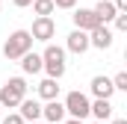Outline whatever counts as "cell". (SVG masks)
<instances>
[{
  "instance_id": "3957f363",
  "label": "cell",
  "mask_w": 127,
  "mask_h": 124,
  "mask_svg": "<svg viewBox=\"0 0 127 124\" xmlns=\"http://www.w3.org/2000/svg\"><path fill=\"white\" fill-rule=\"evenodd\" d=\"M27 50H32L30 30H15L6 41H3V56H6V59H21Z\"/></svg>"
},
{
  "instance_id": "e0dca14e",
  "label": "cell",
  "mask_w": 127,
  "mask_h": 124,
  "mask_svg": "<svg viewBox=\"0 0 127 124\" xmlns=\"http://www.w3.org/2000/svg\"><path fill=\"white\" fill-rule=\"evenodd\" d=\"M112 86H115V92H127V71H118L112 77Z\"/></svg>"
},
{
  "instance_id": "484cf974",
  "label": "cell",
  "mask_w": 127,
  "mask_h": 124,
  "mask_svg": "<svg viewBox=\"0 0 127 124\" xmlns=\"http://www.w3.org/2000/svg\"><path fill=\"white\" fill-rule=\"evenodd\" d=\"M95 124H106V121H95Z\"/></svg>"
},
{
  "instance_id": "ac0fdd59",
  "label": "cell",
  "mask_w": 127,
  "mask_h": 124,
  "mask_svg": "<svg viewBox=\"0 0 127 124\" xmlns=\"http://www.w3.org/2000/svg\"><path fill=\"white\" fill-rule=\"evenodd\" d=\"M0 124H24V118H21L18 109H9V112L3 115V121H0Z\"/></svg>"
},
{
  "instance_id": "ba28073f",
  "label": "cell",
  "mask_w": 127,
  "mask_h": 124,
  "mask_svg": "<svg viewBox=\"0 0 127 124\" xmlns=\"http://www.w3.org/2000/svg\"><path fill=\"white\" fill-rule=\"evenodd\" d=\"M65 50H71V53H86V50H89V32L74 27V32H71L68 41H65Z\"/></svg>"
},
{
  "instance_id": "52a82bcc",
  "label": "cell",
  "mask_w": 127,
  "mask_h": 124,
  "mask_svg": "<svg viewBox=\"0 0 127 124\" xmlns=\"http://www.w3.org/2000/svg\"><path fill=\"white\" fill-rule=\"evenodd\" d=\"M71 18H74V27H77V30H86V32L95 30L97 24H100V18L95 15V9H74Z\"/></svg>"
},
{
  "instance_id": "ffe728a7",
  "label": "cell",
  "mask_w": 127,
  "mask_h": 124,
  "mask_svg": "<svg viewBox=\"0 0 127 124\" xmlns=\"http://www.w3.org/2000/svg\"><path fill=\"white\" fill-rule=\"evenodd\" d=\"M53 6H56V9H74L77 0H53Z\"/></svg>"
},
{
  "instance_id": "277c9868",
  "label": "cell",
  "mask_w": 127,
  "mask_h": 124,
  "mask_svg": "<svg viewBox=\"0 0 127 124\" xmlns=\"http://www.w3.org/2000/svg\"><path fill=\"white\" fill-rule=\"evenodd\" d=\"M65 115H71V118H80V121H86L89 118V94H83V92H68L65 94Z\"/></svg>"
},
{
  "instance_id": "4fadbf2b",
  "label": "cell",
  "mask_w": 127,
  "mask_h": 124,
  "mask_svg": "<svg viewBox=\"0 0 127 124\" xmlns=\"http://www.w3.org/2000/svg\"><path fill=\"white\" fill-rule=\"evenodd\" d=\"M21 71H24V74H41V53L27 50V53L21 56Z\"/></svg>"
},
{
  "instance_id": "8992f818",
  "label": "cell",
  "mask_w": 127,
  "mask_h": 124,
  "mask_svg": "<svg viewBox=\"0 0 127 124\" xmlns=\"http://www.w3.org/2000/svg\"><path fill=\"white\" fill-rule=\"evenodd\" d=\"M112 41H115V35H112V30H109L106 24H97L95 30H89V47L109 50V47H112Z\"/></svg>"
},
{
  "instance_id": "cb8c5ba5",
  "label": "cell",
  "mask_w": 127,
  "mask_h": 124,
  "mask_svg": "<svg viewBox=\"0 0 127 124\" xmlns=\"http://www.w3.org/2000/svg\"><path fill=\"white\" fill-rule=\"evenodd\" d=\"M109 124H127V118H112Z\"/></svg>"
},
{
  "instance_id": "6da1fadb",
  "label": "cell",
  "mask_w": 127,
  "mask_h": 124,
  "mask_svg": "<svg viewBox=\"0 0 127 124\" xmlns=\"http://www.w3.org/2000/svg\"><path fill=\"white\" fill-rule=\"evenodd\" d=\"M27 80L24 77H9L3 86H0V106L3 109H18V103L27 97Z\"/></svg>"
},
{
  "instance_id": "8fae6325",
  "label": "cell",
  "mask_w": 127,
  "mask_h": 124,
  "mask_svg": "<svg viewBox=\"0 0 127 124\" xmlns=\"http://www.w3.org/2000/svg\"><path fill=\"white\" fill-rule=\"evenodd\" d=\"M18 112H21L24 121H38V118H41V103H38L35 97H24V100L18 103Z\"/></svg>"
},
{
  "instance_id": "2e32d148",
  "label": "cell",
  "mask_w": 127,
  "mask_h": 124,
  "mask_svg": "<svg viewBox=\"0 0 127 124\" xmlns=\"http://www.w3.org/2000/svg\"><path fill=\"white\" fill-rule=\"evenodd\" d=\"M30 6H32V12H35V15H53V9H56V6H53V0H32Z\"/></svg>"
},
{
  "instance_id": "5bb4252c",
  "label": "cell",
  "mask_w": 127,
  "mask_h": 124,
  "mask_svg": "<svg viewBox=\"0 0 127 124\" xmlns=\"http://www.w3.org/2000/svg\"><path fill=\"white\" fill-rule=\"evenodd\" d=\"M38 97H41V100H53V97H59V80L44 77V80L38 83Z\"/></svg>"
},
{
  "instance_id": "9c48e42d",
  "label": "cell",
  "mask_w": 127,
  "mask_h": 124,
  "mask_svg": "<svg viewBox=\"0 0 127 124\" xmlns=\"http://www.w3.org/2000/svg\"><path fill=\"white\" fill-rule=\"evenodd\" d=\"M41 118H44V121H62L65 118V103L59 97L44 100V103H41Z\"/></svg>"
},
{
  "instance_id": "44dd1931",
  "label": "cell",
  "mask_w": 127,
  "mask_h": 124,
  "mask_svg": "<svg viewBox=\"0 0 127 124\" xmlns=\"http://www.w3.org/2000/svg\"><path fill=\"white\" fill-rule=\"evenodd\" d=\"M59 124H86V121H80V118H71V115H65V118H62Z\"/></svg>"
},
{
  "instance_id": "7a4b0ae2",
  "label": "cell",
  "mask_w": 127,
  "mask_h": 124,
  "mask_svg": "<svg viewBox=\"0 0 127 124\" xmlns=\"http://www.w3.org/2000/svg\"><path fill=\"white\" fill-rule=\"evenodd\" d=\"M65 68H68V65H65V47L47 41V47H44V53H41V71H47V77H53V80H62Z\"/></svg>"
},
{
  "instance_id": "30bf717a",
  "label": "cell",
  "mask_w": 127,
  "mask_h": 124,
  "mask_svg": "<svg viewBox=\"0 0 127 124\" xmlns=\"http://www.w3.org/2000/svg\"><path fill=\"white\" fill-rule=\"evenodd\" d=\"M89 115H95L97 121H109L112 118V100L109 97H95L89 103Z\"/></svg>"
},
{
  "instance_id": "7c38bea8",
  "label": "cell",
  "mask_w": 127,
  "mask_h": 124,
  "mask_svg": "<svg viewBox=\"0 0 127 124\" xmlns=\"http://www.w3.org/2000/svg\"><path fill=\"white\" fill-rule=\"evenodd\" d=\"M89 89H92V94H95V97H112V92H115L112 80H109V77H103V74H97V77H92Z\"/></svg>"
},
{
  "instance_id": "d6986e66",
  "label": "cell",
  "mask_w": 127,
  "mask_h": 124,
  "mask_svg": "<svg viewBox=\"0 0 127 124\" xmlns=\"http://www.w3.org/2000/svg\"><path fill=\"white\" fill-rule=\"evenodd\" d=\"M112 24H115V30H118V32H127V12H115Z\"/></svg>"
},
{
  "instance_id": "83f0119b",
  "label": "cell",
  "mask_w": 127,
  "mask_h": 124,
  "mask_svg": "<svg viewBox=\"0 0 127 124\" xmlns=\"http://www.w3.org/2000/svg\"><path fill=\"white\" fill-rule=\"evenodd\" d=\"M0 109H3V106H0Z\"/></svg>"
},
{
  "instance_id": "d4e9b609",
  "label": "cell",
  "mask_w": 127,
  "mask_h": 124,
  "mask_svg": "<svg viewBox=\"0 0 127 124\" xmlns=\"http://www.w3.org/2000/svg\"><path fill=\"white\" fill-rule=\"evenodd\" d=\"M44 124H59V121H44Z\"/></svg>"
},
{
  "instance_id": "4316f807",
  "label": "cell",
  "mask_w": 127,
  "mask_h": 124,
  "mask_svg": "<svg viewBox=\"0 0 127 124\" xmlns=\"http://www.w3.org/2000/svg\"><path fill=\"white\" fill-rule=\"evenodd\" d=\"M24 124H35V121H24Z\"/></svg>"
},
{
  "instance_id": "603a6c76",
  "label": "cell",
  "mask_w": 127,
  "mask_h": 124,
  "mask_svg": "<svg viewBox=\"0 0 127 124\" xmlns=\"http://www.w3.org/2000/svg\"><path fill=\"white\" fill-rule=\"evenodd\" d=\"M115 9L118 12H127V0H115Z\"/></svg>"
},
{
  "instance_id": "7402d4cb",
  "label": "cell",
  "mask_w": 127,
  "mask_h": 124,
  "mask_svg": "<svg viewBox=\"0 0 127 124\" xmlns=\"http://www.w3.org/2000/svg\"><path fill=\"white\" fill-rule=\"evenodd\" d=\"M12 3H15V6H18V9H27V6H30L32 0H12Z\"/></svg>"
},
{
  "instance_id": "9a60e30c",
  "label": "cell",
  "mask_w": 127,
  "mask_h": 124,
  "mask_svg": "<svg viewBox=\"0 0 127 124\" xmlns=\"http://www.w3.org/2000/svg\"><path fill=\"white\" fill-rule=\"evenodd\" d=\"M115 12H118V9H115L112 0H97L95 3V15L100 18V24H109V21L115 18Z\"/></svg>"
},
{
  "instance_id": "5b68a950",
  "label": "cell",
  "mask_w": 127,
  "mask_h": 124,
  "mask_svg": "<svg viewBox=\"0 0 127 124\" xmlns=\"http://www.w3.org/2000/svg\"><path fill=\"white\" fill-rule=\"evenodd\" d=\"M30 35H32V41H44V44H47V41L56 35V21H53L50 15H38V18L32 21Z\"/></svg>"
}]
</instances>
